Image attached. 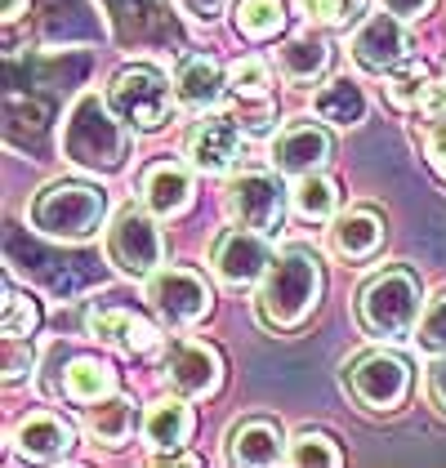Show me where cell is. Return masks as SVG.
Wrapping results in <instances>:
<instances>
[{"mask_svg": "<svg viewBox=\"0 0 446 468\" xmlns=\"http://www.w3.org/2000/svg\"><path fill=\"white\" fill-rule=\"evenodd\" d=\"M322 299V259L303 246L272 254L268 272L260 282V299L255 313L268 330H295Z\"/></svg>", "mask_w": 446, "mask_h": 468, "instance_id": "6da1fadb", "label": "cell"}, {"mask_svg": "<svg viewBox=\"0 0 446 468\" xmlns=\"http://www.w3.org/2000/svg\"><path fill=\"white\" fill-rule=\"evenodd\" d=\"M130 125L112 112L108 94H80L63 121V156L76 170L90 175H116L130 156Z\"/></svg>", "mask_w": 446, "mask_h": 468, "instance_id": "7a4b0ae2", "label": "cell"}, {"mask_svg": "<svg viewBox=\"0 0 446 468\" xmlns=\"http://www.w3.org/2000/svg\"><path fill=\"white\" fill-rule=\"evenodd\" d=\"M419 299H424L419 294V277L410 268H384L357 294V322L379 344L407 339V335H415V325L424 317Z\"/></svg>", "mask_w": 446, "mask_h": 468, "instance_id": "3957f363", "label": "cell"}, {"mask_svg": "<svg viewBox=\"0 0 446 468\" xmlns=\"http://www.w3.org/2000/svg\"><path fill=\"white\" fill-rule=\"evenodd\" d=\"M103 215H108V197L99 187L76 179L45 183L32 197V228L54 237V241H90V237H99Z\"/></svg>", "mask_w": 446, "mask_h": 468, "instance_id": "277c9868", "label": "cell"}, {"mask_svg": "<svg viewBox=\"0 0 446 468\" xmlns=\"http://www.w3.org/2000/svg\"><path fill=\"white\" fill-rule=\"evenodd\" d=\"M108 103L130 130H161L179 99H175V85L156 68L134 63V68L116 72V80L108 85Z\"/></svg>", "mask_w": 446, "mask_h": 468, "instance_id": "5b68a950", "label": "cell"}, {"mask_svg": "<svg viewBox=\"0 0 446 468\" xmlns=\"http://www.w3.org/2000/svg\"><path fill=\"white\" fill-rule=\"evenodd\" d=\"M344 379H348L353 397L366 410H398L410 393V366L393 348H371V353L353 357V366L344 370Z\"/></svg>", "mask_w": 446, "mask_h": 468, "instance_id": "8992f818", "label": "cell"}, {"mask_svg": "<svg viewBox=\"0 0 446 468\" xmlns=\"http://www.w3.org/2000/svg\"><path fill=\"white\" fill-rule=\"evenodd\" d=\"M108 259L134 282H143L161 263V232L148 206H121L108 228Z\"/></svg>", "mask_w": 446, "mask_h": 468, "instance_id": "52a82bcc", "label": "cell"}, {"mask_svg": "<svg viewBox=\"0 0 446 468\" xmlns=\"http://www.w3.org/2000/svg\"><path fill=\"white\" fill-rule=\"evenodd\" d=\"M223 206L232 223L241 228H255V232H277L281 218H286V187L277 175H263V170H246L237 179H228L223 187Z\"/></svg>", "mask_w": 446, "mask_h": 468, "instance_id": "ba28073f", "label": "cell"}, {"mask_svg": "<svg viewBox=\"0 0 446 468\" xmlns=\"http://www.w3.org/2000/svg\"><path fill=\"white\" fill-rule=\"evenodd\" d=\"M268 263H272V250H268L263 232L241 228V223L219 232V241L210 250V268L219 272L223 286H232V290H246V286H255V282H263Z\"/></svg>", "mask_w": 446, "mask_h": 468, "instance_id": "9c48e42d", "label": "cell"}, {"mask_svg": "<svg viewBox=\"0 0 446 468\" xmlns=\"http://www.w3.org/2000/svg\"><path fill=\"white\" fill-rule=\"evenodd\" d=\"M148 299H152V308L161 313V322L192 325L210 313V299H215V294H210V286H206L196 272H187V268H156L148 277Z\"/></svg>", "mask_w": 446, "mask_h": 468, "instance_id": "30bf717a", "label": "cell"}, {"mask_svg": "<svg viewBox=\"0 0 446 468\" xmlns=\"http://www.w3.org/2000/svg\"><path fill=\"white\" fill-rule=\"evenodd\" d=\"M353 58H357L362 72H375V76H388V72H398L402 63H410V40H407L402 18L388 14V9L371 14L357 27V37H353Z\"/></svg>", "mask_w": 446, "mask_h": 468, "instance_id": "8fae6325", "label": "cell"}, {"mask_svg": "<svg viewBox=\"0 0 446 468\" xmlns=\"http://www.w3.org/2000/svg\"><path fill=\"white\" fill-rule=\"evenodd\" d=\"M165 379L170 388L187 401H201V397H215L223 384V357L219 348L201 344V339H179L165 357Z\"/></svg>", "mask_w": 446, "mask_h": 468, "instance_id": "7c38bea8", "label": "cell"}, {"mask_svg": "<svg viewBox=\"0 0 446 468\" xmlns=\"http://www.w3.org/2000/svg\"><path fill=\"white\" fill-rule=\"evenodd\" d=\"M241 152H246V134H241V125H237L232 116H206V121H196L192 134H187V161H192V170H201V175L232 170V165L241 161Z\"/></svg>", "mask_w": 446, "mask_h": 468, "instance_id": "4fadbf2b", "label": "cell"}, {"mask_svg": "<svg viewBox=\"0 0 446 468\" xmlns=\"http://www.w3.org/2000/svg\"><path fill=\"white\" fill-rule=\"evenodd\" d=\"M331 161V134L317 121H291L277 139H272V165L281 175H317Z\"/></svg>", "mask_w": 446, "mask_h": 468, "instance_id": "5bb4252c", "label": "cell"}, {"mask_svg": "<svg viewBox=\"0 0 446 468\" xmlns=\"http://www.w3.org/2000/svg\"><path fill=\"white\" fill-rule=\"evenodd\" d=\"M291 441L277 420H241L237 429L228 432V464H241V468H272L286 460Z\"/></svg>", "mask_w": 446, "mask_h": 468, "instance_id": "9a60e30c", "label": "cell"}, {"mask_svg": "<svg viewBox=\"0 0 446 468\" xmlns=\"http://www.w3.org/2000/svg\"><path fill=\"white\" fill-rule=\"evenodd\" d=\"M14 441H18V451H23L27 460L58 464V460H68V455H72L76 432H72V424H68L63 415H54V410H32V415H23V420H18Z\"/></svg>", "mask_w": 446, "mask_h": 468, "instance_id": "2e32d148", "label": "cell"}, {"mask_svg": "<svg viewBox=\"0 0 446 468\" xmlns=\"http://www.w3.org/2000/svg\"><path fill=\"white\" fill-rule=\"evenodd\" d=\"M90 335L103 339L121 353H148L156 344V325L134 313V308H121V303H103V308H90Z\"/></svg>", "mask_w": 446, "mask_h": 468, "instance_id": "e0dca14e", "label": "cell"}, {"mask_svg": "<svg viewBox=\"0 0 446 468\" xmlns=\"http://www.w3.org/2000/svg\"><path fill=\"white\" fill-rule=\"evenodd\" d=\"M223 85H228V76L210 54H187L175 68V99L187 112H210L223 99Z\"/></svg>", "mask_w": 446, "mask_h": 468, "instance_id": "ac0fdd59", "label": "cell"}, {"mask_svg": "<svg viewBox=\"0 0 446 468\" xmlns=\"http://www.w3.org/2000/svg\"><path fill=\"white\" fill-rule=\"evenodd\" d=\"M139 192H143V206L156 218H175L192 206V175L184 165H175V161H156V165L143 170Z\"/></svg>", "mask_w": 446, "mask_h": 468, "instance_id": "d6986e66", "label": "cell"}, {"mask_svg": "<svg viewBox=\"0 0 446 468\" xmlns=\"http://www.w3.org/2000/svg\"><path fill=\"white\" fill-rule=\"evenodd\" d=\"M326 68H331V40L322 32H313V27L291 40H281V49H277V72L286 76L291 85H308Z\"/></svg>", "mask_w": 446, "mask_h": 468, "instance_id": "ffe728a7", "label": "cell"}, {"mask_svg": "<svg viewBox=\"0 0 446 468\" xmlns=\"http://www.w3.org/2000/svg\"><path fill=\"white\" fill-rule=\"evenodd\" d=\"M192 429H196V420H192L187 397H165V401L148 406V415H143V441H148L156 455L179 451L187 437H192Z\"/></svg>", "mask_w": 446, "mask_h": 468, "instance_id": "44dd1931", "label": "cell"}, {"mask_svg": "<svg viewBox=\"0 0 446 468\" xmlns=\"http://www.w3.org/2000/svg\"><path fill=\"white\" fill-rule=\"evenodd\" d=\"M134 401L130 397H99V401H90L85 406V432L99 441V446H125L130 441V432H134Z\"/></svg>", "mask_w": 446, "mask_h": 468, "instance_id": "7402d4cb", "label": "cell"}, {"mask_svg": "<svg viewBox=\"0 0 446 468\" xmlns=\"http://www.w3.org/2000/svg\"><path fill=\"white\" fill-rule=\"evenodd\" d=\"M384 241V223L371 210H348V215H334L331 223V246L339 259H371Z\"/></svg>", "mask_w": 446, "mask_h": 468, "instance_id": "603a6c76", "label": "cell"}, {"mask_svg": "<svg viewBox=\"0 0 446 468\" xmlns=\"http://www.w3.org/2000/svg\"><path fill=\"white\" fill-rule=\"evenodd\" d=\"M313 112H317V121H331L339 130H353V125H362V116H366V94H362L357 80L334 76L331 85H322V90L313 94Z\"/></svg>", "mask_w": 446, "mask_h": 468, "instance_id": "cb8c5ba5", "label": "cell"}, {"mask_svg": "<svg viewBox=\"0 0 446 468\" xmlns=\"http://www.w3.org/2000/svg\"><path fill=\"white\" fill-rule=\"evenodd\" d=\"M112 388H116V370L99 357H72L68 370H63V393L72 397V401H80V406L108 397Z\"/></svg>", "mask_w": 446, "mask_h": 468, "instance_id": "d4e9b609", "label": "cell"}, {"mask_svg": "<svg viewBox=\"0 0 446 468\" xmlns=\"http://www.w3.org/2000/svg\"><path fill=\"white\" fill-rule=\"evenodd\" d=\"M232 23L246 40H272L286 27V5L281 0H237Z\"/></svg>", "mask_w": 446, "mask_h": 468, "instance_id": "484cf974", "label": "cell"}, {"mask_svg": "<svg viewBox=\"0 0 446 468\" xmlns=\"http://www.w3.org/2000/svg\"><path fill=\"white\" fill-rule=\"evenodd\" d=\"M291 197H295V210L303 218H334V206H339V187L326 175H303Z\"/></svg>", "mask_w": 446, "mask_h": 468, "instance_id": "4316f807", "label": "cell"}, {"mask_svg": "<svg viewBox=\"0 0 446 468\" xmlns=\"http://www.w3.org/2000/svg\"><path fill=\"white\" fill-rule=\"evenodd\" d=\"M37 325H40V303L37 299H32V294H23V290L5 286V317H0L5 339H9V344H18V339H27Z\"/></svg>", "mask_w": 446, "mask_h": 468, "instance_id": "83f0119b", "label": "cell"}, {"mask_svg": "<svg viewBox=\"0 0 446 468\" xmlns=\"http://www.w3.org/2000/svg\"><path fill=\"white\" fill-rule=\"evenodd\" d=\"M228 90L237 94V99H268L272 94V68L263 63V58H237L232 68H228Z\"/></svg>", "mask_w": 446, "mask_h": 468, "instance_id": "f1b7e54d", "label": "cell"}, {"mask_svg": "<svg viewBox=\"0 0 446 468\" xmlns=\"http://www.w3.org/2000/svg\"><path fill=\"white\" fill-rule=\"evenodd\" d=\"M286 460L291 464H326V468H339L344 464V455H339V446H334L326 432H317V429H303L291 441V451H286Z\"/></svg>", "mask_w": 446, "mask_h": 468, "instance_id": "f546056e", "label": "cell"}, {"mask_svg": "<svg viewBox=\"0 0 446 468\" xmlns=\"http://www.w3.org/2000/svg\"><path fill=\"white\" fill-rule=\"evenodd\" d=\"M308 23H322V27H348V23H362L366 14V0H299Z\"/></svg>", "mask_w": 446, "mask_h": 468, "instance_id": "4dcf8cb0", "label": "cell"}, {"mask_svg": "<svg viewBox=\"0 0 446 468\" xmlns=\"http://www.w3.org/2000/svg\"><path fill=\"white\" fill-rule=\"evenodd\" d=\"M424 85H429L424 63H407L402 72H388V99H393L398 108H419V94H424Z\"/></svg>", "mask_w": 446, "mask_h": 468, "instance_id": "1f68e13d", "label": "cell"}, {"mask_svg": "<svg viewBox=\"0 0 446 468\" xmlns=\"http://www.w3.org/2000/svg\"><path fill=\"white\" fill-rule=\"evenodd\" d=\"M415 339H419V348L424 353H446V294H438L429 308H424V317L415 325Z\"/></svg>", "mask_w": 446, "mask_h": 468, "instance_id": "d6a6232c", "label": "cell"}, {"mask_svg": "<svg viewBox=\"0 0 446 468\" xmlns=\"http://www.w3.org/2000/svg\"><path fill=\"white\" fill-rule=\"evenodd\" d=\"M424 152H429V165L446 179V121H433L424 130Z\"/></svg>", "mask_w": 446, "mask_h": 468, "instance_id": "836d02e7", "label": "cell"}, {"mask_svg": "<svg viewBox=\"0 0 446 468\" xmlns=\"http://www.w3.org/2000/svg\"><path fill=\"white\" fill-rule=\"evenodd\" d=\"M419 116L429 121H446V80H429L419 94Z\"/></svg>", "mask_w": 446, "mask_h": 468, "instance_id": "e575fe53", "label": "cell"}, {"mask_svg": "<svg viewBox=\"0 0 446 468\" xmlns=\"http://www.w3.org/2000/svg\"><path fill=\"white\" fill-rule=\"evenodd\" d=\"M388 14H398L402 23H410V18H424L429 9H433V0H379Z\"/></svg>", "mask_w": 446, "mask_h": 468, "instance_id": "d590c367", "label": "cell"}, {"mask_svg": "<svg viewBox=\"0 0 446 468\" xmlns=\"http://www.w3.org/2000/svg\"><path fill=\"white\" fill-rule=\"evenodd\" d=\"M429 397L446 410V353H438L433 366H429Z\"/></svg>", "mask_w": 446, "mask_h": 468, "instance_id": "8d00e7d4", "label": "cell"}, {"mask_svg": "<svg viewBox=\"0 0 446 468\" xmlns=\"http://www.w3.org/2000/svg\"><path fill=\"white\" fill-rule=\"evenodd\" d=\"M179 5H184L196 23H215L223 9H228V0H179Z\"/></svg>", "mask_w": 446, "mask_h": 468, "instance_id": "74e56055", "label": "cell"}, {"mask_svg": "<svg viewBox=\"0 0 446 468\" xmlns=\"http://www.w3.org/2000/svg\"><path fill=\"white\" fill-rule=\"evenodd\" d=\"M23 9H27V0H5V23H14Z\"/></svg>", "mask_w": 446, "mask_h": 468, "instance_id": "f35d334b", "label": "cell"}]
</instances>
